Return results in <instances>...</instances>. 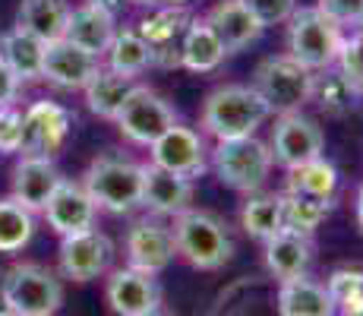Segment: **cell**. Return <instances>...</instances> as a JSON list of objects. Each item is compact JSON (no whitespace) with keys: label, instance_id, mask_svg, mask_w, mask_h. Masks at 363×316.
Here are the masks:
<instances>
[{"label":"cell","instance_id":"1","mask_svg":"<svg viewBox=\"0 0 363 316\" xmlns=\"http://www.w3.org/2000/svg\"><path fill=\"white\" fill-rule=\"evenodd\" d=\"M269 114L272 108L253 86H218L202 102V130L218 143L256 136Z\"/></svg>","mask_w":363,"mask_h":316},{"label":"cell","instance_id":"2","mask_svg":"<svg viewBox=\"0 0 363 316\" xmlns=\"http://www.w3.org/2000/svg\"><path fill=\"white\" fill-rule=\"evenodd\" d=\"M82 187L104 212L130 215L136 206H143V165L117 152H104L86 168Z\"/></svg>","mask_w":363,"mask_h":316},{"label":"cell","instance_id":"3","mask_svg":"<svg viewBox=\"0 0 363 316\" xmlns=\"http://www.w3.org/2000/svg\"><path fill=\"white\" fill-rule=\"evenodd\" d=\"M171 231H174L177 253L193 269H202V272L221 269L234 253L225 222L212 212H202V209H186L184 215H177Z\"/></svg>","mask_w":363,"mask_h":316},{"label":"cell","instance_id":"4","mask_svg":"<svg viewBox=\"0 0 363 316\" xmlns=\"http://www.w3.org/2000/svg\"><path fill=\"white\" fill-rule=\"evenodd\" d=\"M288 54L306 70L319 73L325 67H335L341 51V26L325 16L319 6H300L288 19Z\"/></svg>","mask_w":363,"mask_h":316},{"label":"cell","instance_id":"5","mask_svg":"<svg viewBox=\"0 0 363 316\" xmlns=\"http://www.w3.org/2000/svg\"><path fill=\"white\" fill-rule=\"evenodd\" d=\"M272 149L256 136L225 139L212 149V168L218 180L240 193H259L272 171Z\"/></svg>","mask_w":363,"mask_h":316},{"label":"cell","instance_id":"6","mask_svg":"<svg viewBox=\"0 0 363 316\" xmlns=\"http://www.w3.org/2000/svg\"><path fill=\"white\" fill-rule=\"evenodd\" d=\"M64 304V285L38 263H19L4 272V307L19 316H54Z\"/></svg>","mask_w":363,"mask_h":316},{"label":"cell","instance_id":"7","mask_svg":"<svg viewBox=\"0 0 363 316\" xmlns=\"http://www.w3.org/2000/svg\"><path fill=\"white\" fill-rule=\"evenodd\" d=\"M253 89L265 98L272 111L278 114H291L300 104L310 102L313 95V70L297 63L291 54H278V58H265L253 70Z\"/></svg>","mask_w":363,"mask_h":316},{"label":"cell","instance_id":"8","mask_svg":"<svg viewBox=\"0 0 363 316\" xmlns=\"http://www.w3.org/2000/svg\"><path fill=\"white\" fill-rule=\"evenodd\" d=\"M114 124L130 143L152 146L164 130H171V126L177 124V114H174L171 104L158 92H152L149 86H133L123 108L117 111Z\"/></svg>","mask_w":363,"mask_h":316},{"label":"cell","instance_id":"9","mask_svg":"<svg viewBox=\"0 0 363 316\" xmlns=\"http://www.w3.org/2000/svg\"><path fill=\"white\" fill-rule=\"evenodd\" d=\"M323 146H325V136L319 130L316 121L303 117L300 111H291V114H281L272 130V161L281 168H297L303 161H313L323 156Z\"/></svg>","mask_w":363,"mask_h":316},{"label":"cell","instance_id":"10","mask_svg":"<svg viewBox=\"0 0 363 316\" xmlns=\"http://www.w3.org/2000/svg\"><path fill=\"white\" fill-rule=\"evenodd\" d=\"M73 114L57 102H35L23 114V156H41L51 158L64 146Z\"/></svg>","mask_w":363,"mask_h":316},{"label":"cell","instance_id":"11","mask_svg":"<svg viewBox=\"0 0 363 316\" xmlns=\"http://www.w3.org/2000/svg\"><path fill=\"white\" fill-rule=\"evenodd\" d=\"M149 149H152V165L180 174V178L193 180L208 168L206 143H202V136L196 130H190V126L174 124L171 130H164L162 136L149 146Z\"/></svg>","mask_w":363,"mask_h":316},{"label":"cell","instance_id":"12","mask_svg":"<svg viewBox=\"0 0 363 316\" xmlns=\"http://www.w3.org/2000/svg\"><path fill=\"white\" fill-rule=\"evenodd\" d=\"M111 256H114V244L108 234L89 228L79 234H67L60 241V272L73 282H92L108 272Z\"/></svg>","mask_w":363,"mask_h":316},{"label":"cell","instance_id":"13","mask_svg":"<svg viewBox=\"0 0 363 316\" xmlns=\"http://www.w3.org/2000/svg\"><path fill=\"white\" fill-rule=\"evenodd\" d=\"M104 294H108V304L117 316H152L162 307V288H158L155 276L139 272L133 266L111 272Z\"/></svg>","mask_w":363,"mask_h":316},{"label":"cell","instance_id":"14","mask_svg":"<svg viewBox=\"0 0 363 316\" xmlns=\"http://www.w3.org/2000/svg\"><path fill=\"white\" fill-rule=\"evenodd\" d=\"M174 256H177V244H174L171 228H164L155 219L133 222V228L127 231V259L133 269L158 276L171 266Z\"/></svg>","mask_w":363,"mask_h":316},{"label":"cell","instance_id":"15","mask_svg":"<svg viewBox=\"0 0 363 316\" xmlns=\"http://www.w3.org/2000/svg\"><path fill=\"white\" fill-rule=\"evenodd\" d=\"M101 70L99 58H92L89 51L76 48L73 41L67 38H57L45 48V70H41V80H48L51 86L57 89H86L89 80Z\"/></svg>","mask_w":363,"mask_h":316},{"label":"cell","instance_id":"16","mask_svg":"<svg viewBox=\"0 0 363 316\" xmlns=\"http://www.w3.org/2000/svg\"><path fill=\"white\" fill-rule=\"evenodd\" d=\"M206 26L215 32V38L221 41L225 54L243 51V48L253 45L265 29L259 23V16H256L243 0H218V4L206 13Z\"/></svg>","mask_w":363,"mask_h":316},{"label":"cell","instance_id":"17","mask_svg":"<svg viewBox=\"0 0 363 316\" xmlns=\"http://www.w3.org/2000/svg\"><path fill=\"white\" fill-rule=\"evenodd\" d=\"M95 212H99V206L89 196V190L82 184H73V180H60V187L54 190V196L45 206V219L60 237L89 231L95 224Z\"/></svg>","mask_w":363,"mask_h":316},{"label":"cell","instance_id":"18","mask_svg":"<svg viewBox=\"0 0 363 316\" xmlns=\"http://www.w3.org/2000/svg\"><path fill=\"white\" fill-rule=\"evenodd\" d=\"M193 202V180L180 178L174 171H164L158 165H143V206H149L155 215H184Z\"/></svg>","mask_w":363,"mask_h":316},{"label":"cell","instance_id":"19","mask_svg":"<svg viewBox=\"0 0 363 316\" xmlns=\"http://www.w3.org/2000/svg\"><path fill=\"white\" fill-rule=\"evenodd\" d=\"M60 180L64 178H60L51 158L23 156V161L13 168V200L29 212H45L48 200L60 187Z\"/></svg>","mask_w":363,"mask_h":316},{"label":"cell","instance_id":"20","mask_svg":"<svg viewBox=\"0 0 363 316\" xmlns=\"http://www.w3.org/2000/svg\"><path fill=\"white\" fill-rule=\"evenodd\" d=\"M313 263V241L306 234L297 231H278L265 241V269L278 278V282H288V278L306 276Z\"/></svg>","mask_w":363,"mask_h":316},{"label":"cell","instance_id":"21","mask_svg":"<svg viewBox=\"0 0 363 316\" xmlns=\"http://www.w3.org/2000/svg\"><path fill=\"white\" fill-rule=\"evenodd\" d=\"M114 35H117V26H114V16H111V13L99 10V6H92V4L69 10L64 38L73 41L76 48H82V51H89L92 58H104V54H108Z\"/></svg>","mask_w":363,"mask_h":316},{"label":"cell","instance_id":"22","mask_svg":"<svg viewBox=\"0 0 363 316\" xmlns=\"http://www.w3.org/2000/svg\"><path fill=\"white\" fill-rule=\"evenodd\" d=\"M278 316H335V304L325 285L300 276L278 288Z\"/></svg>","mask_w":363,"mask_h":316},{"label":"cell","instance_id":"23","mask_svg":"<svg viewBox=\"0 0 363 316\" xmlns=\"http://www.w3.org/2000/svg\"><path fill=\"white\" fill-rule=\"evenodd\" d=\"M45 41L26 29H10L0 35V60L19 76V80H41L45 70Z\"/></svg>","mask_w":363,"mask_h":316},{"label":"cell","instance_id":"24","mask_svg":"<svg viewBox=\"0 0 363 316\" xmlns=\"http://www.w3.org/2000/svg\"><path fill=\"white\" fill-rule=\"evenodd\" d=\"M69 19V6L64 0H23L16 13V26L26 32H32L35 38H41L45 45L64 38Z\"/></svg>","mask_w":363,"mask_h":316},{"label":"cell","instance_id":"25","mask_svg":"<svg viewBox=\"0 0 363 316\" xmlns=\"http://www.w3.org/2000/svg\"><path fill=\"white\" fill-rule=\"evenodd\" d=\"M225 60V48L215 38V32L206 26V19H193L180 41V67L190 73H212Z\"/></svg>","mask_w":363,"mask_h":316},{"label":"cell","instance_id":"26","mask_svg":"<svg viewBox=\"0 0 363 316\" xmlns=\"http://www.w3.org/2000/svg\"><path fill=\"white\" fill-rule=\"evenodd\" d=\"M133 86H136V82H133L130 76H121V73H114V70L101 67L99 73L89 80V86L82 89V92H86V104L92 114L104 117V121H114L117 111L127 102V95L133 92Z\"/></svg>","mask_w":363,"mask_h":316},{"label":"cell","instance_id":"27","mask_svg":"<svg viewBox=\"0 0 363 316\" xmlns=\"http://www.w3.org/2000/svg\"><path fill=\"white\" fill-rule=\"evenodd\" d=\"M335 190H338V171H335V165L325 161L323 156L313 158V161H303V165H297L288 171V193L332 202Z\"/></svg>","mask_w":363,"mask_h":316},{"label":"cell","instance_id":"28","mask_svg":"<svg viewBox=\"0 0 363 316\" xmlns=\"http://www.w3.org/2000/svg\"><path fill=\"white\" fill-rule=\"evenodd\" d=\"M190 23H193V16L184 10V6H164V10L139 19L136 32L143 35L145 45H149L152 51H162V48H180L184 32Z\"/></svg>","mask_w":363,"mask_h":316},{"label":"cell","instance_id":"29","mask_svg":"<svg viewBox=\"0 0 363 316\" xmlns=\"http://www.w3.org/2000/svg\"><path fill=\"white\" fill-rule=\"evenodd\" d=\"M104 58H108V70L133 80V76H139L143 70L152 67V48L145 45V38L136 29H123L114 35Z\"/></svg>","mask_w":363,"mask_h":316},{"label":"cell","instance_id":"30","mask_svg":"<svg viewBox=\"0 0 363 316\" xmlns=\"http://www.w3.org/2000/svg\"><path fill=\"white\" fill-rule=\"evenodd\" d=\"M240 228L256 241H269L281 231V196L275 193H250L240 209Z\"/></svg>","mask_w":363,"mask_h":316},{"label":"cell","instance_id":"31","mask_svg":"<svg viewBox=\"0 0 363 316\" xmlns=\"http://www.w3.org/2000/svg\"><path fill=\"white\" fill-rule=\"evenodd\" d=\"M357 92L354 86L338 73V67H325L319 73H313V95L310 102H316L325 114H345V111L354 108L357 102Z\"/></svg>","mask_w":363,"mask_h":316},{"label":"cell","instance_id":"32","mask_svg":"<svg viewBox=\"0 0 363 316\" xmlns=\"http://www.w3.org/2000/svg\"><path fill=\"white\" fill-rule=\"evenodd\" d=\"M329 209L332 202L310 200V196H297V193H281V228L310 237L329 215Z\"/></svg>","mask_w":363,"mask_h":316},{"label":"cell","instance_id":"33","mask_svg":"<svg viewBox=\"0 0 363 316\" xmlns=\"http://www.w3.org/2000/svg\"><path fill=\"white\" fill-rule=\"evenodd\" d=\"M35 234L32 212L16 200H0V253H19Z\"/></svg>","mask_w":363,"mask_h":316},{"label":"cell","instance_id":"34","mask_svg":"<svg viewBox=\"0 0 363 316\" xmlns=\"http://www.w3.org/2000/svg\"><path fill=\"white\" fill-rule=\"evenodd\" d=\"M335 310H345V307L357 304L363 298V269H335L325 282Z\"/></svg>","mask_w":363,"mask_h":316},{"label":"cell","instance_id":"35","mask_svg":"<svg viewBox=\"0 0 363 316\" xmlns=\"http://www.w3.org/2000/svg\"><path fill=\"white\" fill-rule=\"evenodd\" d=\"M335 67H338V73L354 86V92L363 95V41H360V35H351V38L341 41Z\"/></svg>","mask_w":363,"mask_h":316},{"label":"cell","instance_id":"36","mask_svg":"<svg viewBox=\"0 0 363 316\" xmlns=\"http://www.w3.org/2000/svg\"><path fill=\"white\" fill-rule=\"evenodd\" d=\"M23 149V114L16 108H0V152L13 156Z\"/></svg>","mask_w":363,"mask_h":316},{"label":"cell","instance_id":"37","mask_svg":"<svg viewBox=\"0 0 363 316\" xmlns=\"http://www.w3.org/2000/svg\"><path fill=\"white\" fill-rule=\"evenodd\" d=\"M250 10L259 16L262 26H281L294 16L297 0H243Z\"/></svg>","mask_w":363,"mask_h":316},{"label":"cell","instance_id":"38","mask_svg":"<svg viewBox=\"0 0 363 316\" xmlns=\"http://www.w3.org/2000/svg\"><path fill=\"white\" fill-rule=\"evenodd\" d=\"M316 6L338 26H357L363 16V0H319Z\"/></svg>","mask_w":363,"mask_h":316},{"label":"cell","instance_id":"39","mask_svg":"<svg viewBox=\"0 0 363 316\" xmlns=\"http://www.w3.org/2000/svg\"><path fill=\"white\" fill-rule=\"evenodd\" d=\"M19 76L13 73L10 67H6L4 60H0V108H10L13 102H16V95H19Z\"/></svg>","mask_w":363,"mask_h":316},{"label":"cell","instance_id":"40","mask_svg":"<svg viewBox=\"0 0 363 316\" xmlns=\"http://www.w3.org/2000/svg\"><path fill=\"white\" fill-rule=\"evenodd\" d=\"M89 4L99 6V10H104V13H111V16H117V13L127 10L130 0H89Z\"/></svg>","mask_w":363,"mask_h":316},{"label":"cell","instance_id":"41","mask_svg":"<svg viewBox=\"0 0 363 316\" xmlns=\"http://www.w3.org/2000/svg\"><path fill=\"white\" fill-rule=\"evenodd\" d=\"M341 316H363V298L357 300V304H351V307H345V310H341Z\"/></svg>","mask_w":363,"mask_h":316},{"label":"cell","instance_id":"42","mask_svg":"<svg viewBox=\"0 0 363 316\" xmlns=\"http://www.w3.org/2000/svg\"><path fill=\"white\" fill-rule=\"evenodd\" d=\"M357 222H360V228H363V187H360V193H357Z\"/></svg>","mask_w":363,"mask_h":316},{"label":"cell","instance_id":"43","mask_svg":"<svg viewBox=\"0 0 363 316\" xmlns=\"http://www.w3.org/2000/svg\"><path fill=\"white\" fill-rule=\"evenodd\" d=\"M0 316H19L16 310H10V307H0Z\"/></svg>","mask_w":363,"mask_h":316},{"label":"cell","instance_id":"44","mask_svg":"<svg viewBox=\"0 0 363 316\" xmlns=\"http://www.w3.org/2000/svg\"><path fill=\"white\" fill-rule=\"evenodd\" d=\"M162 4H167V6H184L186 0H162Z\"/></svg>","mask_w":363,"mask_h":316},{"label":"cell","instance_id":"45","mask_svg":"<svg viewBox=\"0 0 363 316\" xmlns=\"http://www.w3.org/2000/svg\"><path fill=\"white\" fill-rule=\"evenodd\" d=\"M130 4H162V0H130Z\"/></svg>","mask_w":363,"mask_h":316},{"label":"cell","instance_id":"46","mask_svg":"<svg viewBox=\"0 0 363 316\" xmlns=\"http://www.w3.org/2000/svg\"><path fill=\"white\" fill-rule=\"evenodd\" d=\"M0 307H4V276H0Z\"/></svg>","mask_w":363,"mask_h":316},{"label":"cell","instance_id":"47","mask_svg":"<svg viewBox=\"0 0 363 316\" xmlns=\"http://www.w3.org/2000/svg\"><path fill=\"white\" fill-rule=\"evenodd\" d=\"M357 29H360V32H363V16H360V23H357Z\"/></svg>","mask_w":363,"mask_h":316},{"label":"cell","instance_id":"48","mask_svg":"<svg viewBox=\"0 0 363 316\" xmlns=\"http://www.w3.org/2000/svg\"><path fill=\"white\" fill-rule=\"evenodd\" d=\"M357 35H360V41H363V32H357Z\"/></svg>","mask_w":363,"mask_h":316},{"label":"cell","instance_id":"49","mask_svg":"<svg viewBox=\"0 0 363 316\" xmlns=\"http://www.w3.org/2000/svg\"><path fill=\"white\" fill-rule=\"evenodd\" d=\"M152 316H162V313H152Z\"/></svg>","mask_w":363,"mask_h":316}]
</instances>
